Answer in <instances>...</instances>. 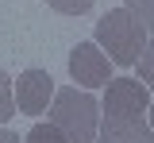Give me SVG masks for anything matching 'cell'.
Wrapping results in <instances>:
<instances>
[{
    "mask_svg": "<svg viewBox=\"0 0 154 143\" xmlns=\"http://www.w3.org/2000/svg\"><path fill=\"white\" fill-rule=\"evenodd\" d=\"M150 89L139 81V78H112L108 89H104V116H127V120H139L146 108H150Z\"/></svg>",
    "mask_w": 154,
    "mask_h": 143,
    "instance_id": "3957f363",
    "label": "cell"
},
{
    "mask_svg": "<svg viewBox=\"0 0 154 143\" xmlns=\"http://www.w3.org/2000/svg\"><path fill=\"white\" fill-rule=\"evenodd\" d=\"M23 143H69V139H66V132H62L58 124L46 120V124H35V128L23 135Z\"/></svg>",
    "mask_w": 154,
    "mask_h": 143,
    "instance_id": "52a82bcc",
    "label": "cell"
},
{
    "mask_svg": "<svg viewBox=\"0 0 154 143\" xmlns=\"http://www.w3.org/2000/svg\"><path fill=\"white\" fill-rule=\"evenodd\" d=\"M50 124H58L69 143H93L96 132H100V104L89 89L77 93V85H66V89L54 93Z\"/></svg>",
    "mask_w": 154,
    "mask_h": 143,
    "instance_id": "7a4b0ae2",
    "label": "cell"
},
{
    "mask_svg": "<svg viewBox=\"0 0 154 143\" xmlns=\"http://www.w3.org/2000/svg\"><path fill=\"white\" fill-rule=\"evenodd\" d=\"M54 93H58L54 78L46 70H23L16 81V108L27 112V116H42V112H50Z\"/></svg>",
    "mask_w": 154,
    "mask_h": 143,
    "instance_id": "5b68a950",
    "label": "cell"
},
{
    "mask_svg": "<svg viewBox=\"0 0 154 143\" xmlns=\"http://www.w3.org/2000/svg\"><path fill=\"white\" fill-rule=\"evenodd\" d=\"M123 8L146 27V35H154V0H123Z\"/></svg>",
    "mask_w": 154,
    "mask_h": 143,
    "instance_id": "9c48e42d",
    "label": "cell"
},
{
    "mask_svg": "<svg viewBox=\"0 0 154 143\" xmlns=\"http://www.w3.org/2000/svg\"><path fill=\"white\" fill-rule=\"evenodd\" d=\"M139 78L146 89H154V39L146 43V50H143V58H139Z\"/></svg>",
    "mask_w": 154,
    "mask_h": 143,
    "instance_id": "8fae6325",
    "label": "cell"
},
{
    "mask_svg": "<svg viewBox=\"0 0 154 143\" xmlns=\"http://www.w3.org/2000/svg\"><path fill=\"white\" fill-rule=\"evenodd\" d=\"M96 143H154V128L143 120V116H139V120L104 116V120H100V132H96Z\"/></svg>",
    "mask_w": 154,
    "mask_h": 143,
    "instance_id": "8992f818",
    "label": "cell"
},
{
    "mask_svg": "<svg viewBox=\"0 0 154 143\" xmlns=\"http://www.w3.org/2000/svg\"><path fill=\"white\" fill-rule=\"evenodd\" d=\"M16 116V93H12V78L0 70V128Z\"/></svg>",
    "mask_w": 154,
    "mask_h": 143,
    "instance_id": "ba28073f",
    "label": "cell"
},
{
    "mask_svg": "<svg viewBox=\"0 0 154 143\" xmlns=\"http://www.w3.org/2000/svg\"><path fill=\"white\" fill-rule=\"evenodd\" d=\"M96 46H104L108 50V58L116 66H135V62L143 58V50H146V27L135 20L127 8H112L104 20H96Z\"/></svg>",
    "mask_w": 154,
    "mask_h": 143,
    "instance_id": "6da1fadb",
    "label": "cell"
},
{
    "mask_svg": "<svg viewBox=\"0 0 154 143\" xmlns=\"http://www.w3.org/2000/svg\"><path fill=\"white\" fill-rule=\"evenodd\" d=\"M0 143H23L16 132H8V128H0Z\"/></svg>",
    "mask_w": 154,
    "mask_h": 143,
    "instance_id": "7c38bea8",
    "label": "cell"
},
{
    "mask_svg": "<svg viewBox=\"0 0 154 143\" xmlns=\"http://www.w3.org/2000/svg\"><path fill=\"white\" fill-rule=\"evenodd\" d=\"M46 4H50L54 12H62V16H85L96 0H46Z\"/></svg>",
    "mask_w": 154,
    "mask_h": 143,
    "instance_id": "30bf717a",
    "label": "cell"
},
{
    "mask_svg": "<svg viewBox=\"0 0 154 143\" xmlns=\"http://www.w3.org/2000/svg\"><path fill=\"white\" fill-rule=\"evenodd\" d=\"M69 78L81 89H100L112 81V58L96 43H77L69 50Z\"/></svg>",
    "mask_w": 154,
    "mask_h": 143,
    "instance_id": "277c9868",
    "label": "cell"
},
{
    "mask_svg": "<svg viewBox=\"0 0 154 143\" xmlns=\"http://www.w3.org/2000/svg\"><path fill=\"white\" fill-rule=\"evenodd\" d=\"M146 112H150V128H154V101H150V108H146Z\"/></svg>",
    "mask_w": 154,
    "mask_h": 143,
    "instance_id": "4fadbf2b",
    "label": "cell"
}]
</instances>
